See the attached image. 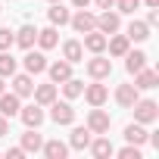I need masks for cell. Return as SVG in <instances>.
Here are the masks:
<instances>
[{"mask_svg":"<svg viewBox=\"0 0 159 159\" xmlns=\"http://www.w3.org/2000/svg\"><path fill=\"white\" fill-rule=\"evenodd\" d=\"M134 100H137V88H134V84H119V88H116V103H119V106L131 109Z\"/></svg>","mask_w":159,"mask_h":159,"instance_id":"cell-14","label":"cell"},{"mask_svg":"<svg viewBox=\"0 0 159 159\" xmlns=\"http://www.w3.org/2000/svg\"><path fill=\"white\" fill-rule=\"evenodd\" d=\"M69 25H72L78 34H88V31H94V28H97V16H94V13H88V10H78L75 16H69Z\"/></svg>","mask_w":159,"mask_h":159,"instance_id":"cell-4","label":"cell"},{"mask_svg":"<svg viewBox=\"0 0 159 159\" xmlns=\"http://www.w3.org/2000/svg\"><path fill=\"white\" fill-rule=\"evenodd\" d=\"M94 3H97L100 10H112V7H116V0H94Z\"/></svg>","mask_w":159,"mask_h":159,"instance_id":"cell-37","label":"cell"},{"mask_svg":"<svg viewBox=\"0 0 159 159\" xmlns=\"http://www.w3.org/2000/svg\"><path fill=\"white\" fill-rule=\"evenodd\" d=\"M3 134H10V119L0 116V137H3Z\"/></svg>","mask_w":159,"mask_h":159,"instance_id":"cell-36","label":"cell"},{"mask_svg":"<svg viewBox=\"0 0 159 159\" xmlns=\"http://www.w3.org/2000/svg\"><path fill=\"white\" fill-rule=\"evenodd\" d=\"M0 10H3V7H0Z\"/></svg>","mask_w":159,"mask_h":159,"instance_id":"cell-42","label":"cell"},{"mask_svg":"<svg viewBox=\"0 0 159 159\" xmlns=\"http://www.w3.org/2000/svg\"><path fill=\"white\" fill-rule=\"evenodd\" d=\"M88 75L94 78V81H103V78H109V75H112V59L94 53V59H88Z\"/></svg>","mask_w":159,"mask_h":159,"instance_id":"cell-2","label":"cell"},{"mask_svg":"<svg viewBox=\"0 0 159 159\" xmlns=\"http://www.w3.org/2000/svg\"><path fill=\"white\" fill-rule=\"evenodd\" d=\"M134 122H140V125H150V122H156L159 119V106H156V100H134Z\"/></svg>","mask_w":159,"mask_h":159,"instance_id":"cell-1","label":"cell"},{"mask_svg":"<svg viewBox=\"0 0 159 159\" xmlns=\"http://www.w3.org/2000/svg\"><path fill=\"white\" fill-rule=\"evenodd\" d=\"M72 3H75V7H78V10H84V7H88V3H91V0H72Z\"/></svg>","mask_w":159,"mask_h":159,"instance_id":"cell-39","label":"cell"},{"mask_svg":"<svg viewBox=\"0 0 159 159\" xmlns=\"http://www.w3.org/2000/svg\"><path fill=\"white\" fill-rule=\"evenodd\" d=\"M16 72V59H13V53L10 50H0V78H10Z\"/></svg>","mask_w":159,"mask_h":159,"instance_id":"cell-29","label":"cell"},{"mask_svg":"<svg viewBox=\"0 0 159 159\" xmlns=\"http://www.w3.org/2000/svg\"><path fill=\"white\" fill-rule=\"evenodd\" d=\"M125 140H128V143H137V147H143V143L150 140V134H147V128H143L140 122H131V125L125 128Z\"/></svg>","mask_w":159,"mask_h":159,"instance_id":"cell-15","label":"cell"},{"mask_svg":"<svg viewBox=\"0 0 159 159\" xmlns=\"http://www.w3.org/2000/svg\"><path fill=\"white\" fill-rule=\"evenodd\" d=\"M0 94H3V78H0Z\"/></svg>","mask_w":159,"mask_h":159,"instance_id":"cell-40","label":"cell"},{"mask_svg":"<svg viewBox=\"0 0 159 159\" xmlns=\"http://www.w3.org/2000/svg\"><path fill=\"white\" fill-rule=\"evenodd\" d=\"M81 91H84V81H78V78H69V81H62V94H66L69 100L81 97Z\"/></svg>","mask_w":159,"mask_h":159,"instance_id":"cell-30","label":"cell"},{"mask_svg":"<svg viewBox=\"0 0 159 159\" xmlns=\"http://www.w3.org/2000/svg\"><path fill=\"white\" fill-rule=\"evenodd\" d=\"M47 3H62V0H47Z\"/></svg>","mask_w":159,"mask_h":159,"instance_id":"cell-41","label":"cell"},{"mask_svg":"<svg viewBox=\"0 0 159 159\" xmlns=\"http://www.w3.org/2000/svg\"><path fill=\"white\" fill-rule=\"evenodd\" d=\"M25 156V150L22 147H13V150H7V159H22Z\"/></svg>","mask_w":159,"mask_h":159,"instance_id":"cell-34","label":"cell"},{"mask_svg":"<svg viewBox=\"0 0 159 159\" xmlns=\"http://www.w3.org/2000/svg\"><path fill=\"white\" fill-rule=\"evenodd\" d=\"M19 119L25 122V128H41V125H44V109H41L38 103L22 106V109H19Z\"/></svg>","mask_w":159,"mask_h":159,"instance_id":"cell-7","label":"cell"},{"mask_svg":"<svg viewBox=\"0 0 159 159\" xmlns=\"http://www.w3.org/2000/svg\"><path fill=\"white\" fill-rule=\"evenodd\" d=\"M41 150H44V156H47V159H66L69 143H62V140H47Z\"/></svg>","mask_w":159,"mask_h":159,"instance_id":"cell-25","label":"cell"},{"mask_svg":"<svg viewBox=\"0 0 159 159\" xmlns=\"http://www.w3.org/2000/svg\"><path fill=\"white\" fill-rule=\"evenodd\" d=\"M122 28V16L119 13H112V10H103L100 16H97V31H103L106 38L112 34V31H119Z\"/></svg>","mask_w":159,"mask_h":159,"instance_id":"cell-5","label":"cell"},{"mask_svg":"<svg viewBox=\"0 0 159 159\" xmlns=\"http://www.w3.org/2000/svg\"><path fill=\"white\" fill-rule=\"evenodd\" d=\"M10 78H13V94H16L19 100H22V97H28V94L34 91V84H31V75H28V72H25V75H16V72H13Z\"/></svg>","mask_w":159,"mask_h":159,"instance_id":"cell-13","label":"cell"},{"mask_svg":"<svg viewBox=\"0 0 159 159\" xmlns=\"http://www.w3.org/2000/svg\"><path fill=\"white\" fill-rule=\"evenodd\" d=\"M116 7H119V13H134L140 7V0H116Z\"/></svg>","mask_w":159,"mask_h":159,"instance_id":"cell-33","label":"cell"},{"mask_svg":"<svg viewBox=\"0 0 159 159\" xmlns=\"http://www.w3.org/2000/svg\"><path fill=\"white\" fill-rule=\"evenodd\" d=\"M106 47H109V53H112V56H125V53H128V47H131V41H128L125 34H116V31H112V34L106 38Z\"/></svg>","mask_w":159,"mask_h":159,"instance_id":"cell-19","label":"cell"},{"mask_svg":"<svg viewBox=\"0 0 159 159\" xmlns=\"http://www.w3.org/2000/svg\"><path fill=\"white\" fill-rule=\"evenodd\" d=\"M34 41H38V28H34V25H22V28L16 31V44H19L22 50H31Z\"/></svg>","mask_w":159,"mask_h":159,"instance_id":"cell-17","label":"cell"},{"mask_svg":"<svg viewBox=\"0 0 159 159\" xmlns=\"http://www.w3.org/2000/svg\"><path fill=\"white\" fill-rule=\"evenodd\" d=\"M69 10L62 7V3H50V10H47V19H50V25H69Z\"/></svg>","mask_w":159,"mask_h":159,"instance_id":"cell-23","label":"cell"},{"mask_svg":"<svg viewBox=\"0 0 159 159\" xmlns=\"http://www.w3.org/2000/svg\"><path fill=\"white\" fill-rule=\"evenodd\" d=\"M140 3H147L150 10H159V0H140Z\"/></svg>","mask_w":159,"mask_h":159,"instance_id":"cell-38","label":"cell"},{"mask_svg":"<svg viewBox=\"0 0 159 159\" xmlns=\"http://www.w3.org/2000/svg\"><path fill=\"white\" fill-rule=\"evenodd\" d=\"M143 66H147V53H143V50H134V53L128 50V53H125V69H128L131 75H134V72H140Z\"/></svg>","mask_w":159,"mask_h":159,"instance_id":"cell-24","label":"cell"},{"mask_svg":"<svg viewBox=\"0 0 159 159\" xmlns=\"http://www.w3.org/2000/svg\"><path fill=\"white\" fill-rule=\"evenodd\" d=\"M81 47H88L91 53H103V50H106V34L94 28V31H88V34H84V44H81Z\"/></svg>","mask_w":159,"mask_h":159,"instance_id":"cell-18","label":"cell"},{"mask_svg":"<svg viewBox=\"0 0 159 159\" xmlns=\"http://www.w3.org/2000/svg\"><path fill=\"white\" fill-rule=\"evenodd\" d=\"M19 109H22V103H19V97L16 94H0V116H7V119H16L19 116Z\"/></svg>","mask_w":159,"mask_h":159,"instance_id":"cell-11","label":"cell"},{"mask_svg":"<svg viewBox=\"0 0 159 159\" xmlns=\"http://www.w3.org/2000/svg\"><path fill=\"white\" fill-rule=\"evenodd\" d=\"M143 22H147V25H156V22H159V10H150V13H147V19H143Z\"/></svg>","mask_w":159,"mask_h":159,"instance_id":"cell-35","label":"cell"},{"mask_svg":"<svg viewBox=\"0 0 159 159\" xmlns=\"http://www.w3.org/2000/svg\"><path fill=\"white\" fill-rule=\"evenodd\" d=\"M22 62H25V72H28V75H41V72H47V56H44V53L28 50Z\"/></svg>","mask_w":159,"mask_h":159,"instance_id":"cell-8","label":"cell"},{"mask_svg":"<svg viewBox=\"0 0 159 159\" xmlns=\"http://www.w3.org/2000/svg\"><path fill=\"white\" fill-rule=\"evenodd\" d=\"M16 44V31H10V28H0V50H10Z\"/></svg>","mask_w":159,"mask_h":159,"instance_id":"cell-31","label":"cell"},{"mask_svg":"<svg viewBox=\"0 0 159 159\" xmlns=\"http://www.w3.org/2000/svg\"><path fill=\"white\" fill-rule=\"evenodd\" d=\"M81 94H84V100H88L91 106H103V103L109 100V91H106L103 84H84Z\"/></svg>","mask_w":159,"mask_h":159,"instance_id":"cell-9","label":"cell"},{"mask_svg":"<svg viewBox=\"0 0 159 159\" xmlns=\"http://www.w3.org/2000/svg\"><path fill=\"white\" fill-rule=\"evenodd\" d=\"M88 143H91V128H88V125L72 131V140H69L72 150H88Z\"/></svg>","mask_w":159,"mask_h":159,"instance_id":"cell-26","label":"cell"},{"mask_svg":"<svg viewBox=\"0 0 159 159\" xmlns=\"http://www.w3.org/2000/svg\"><path fill=\"white\" fill-rule=\"evenodd\" d=\"M109 125H112V119H109V112H103L100 106H94V109L88 112V128H91V134H106Z\"/></svg>","mask_w":159,"mask_h":159,"instance_id":"cell-3","label":"cell"},{"mask_svg":"<svg viewBox=\"0 0 159 159\" xmlns=\"http://www.w3.org/2000/svg\"><path fill=\"white\" fill-rule=\"evenodd\" d=\"M156 84H159V75H156L153 69L143 66L140 72H134V88H137V91H150V88H156Z\"/></svg>","mask_w":159,"mask_h":159,"instance_id":"cell-10","label":"cell"},{"mask_svg":"<svg viewBox=\"0 0 159 159\" xmlns=\"http://www.w3.org/2000/svg\"><path fill=\"white\" fill-rule=\"evenodd\" d=\"M125 38H128V41H137V44H140V41H147V38H150V25H147V22H137V19H134V22L128 25V34H125Z\"/></svg>","mask_w":159,"mask_h":159,"instance_id":"cell-27","label":"cell"},{"mask_svg":"<svg viewBox=\"0 0 159 159\" xmlns=\"http://www.w3.org/2000/svg\"><path fill=\"white\" fill-rule=\"evenodd\" d=\"M119 156H122V159H140V147H137V143H128L125 150H119Z\"/></svg>","mask_w":159,"mask_h":159,"instance_id":"cell-32","label":"cell"},{"mask_svg":"<svg viewBox=\"0 0 159 159\" xmlns=\"http://www.w3.org/2000/svg\"><path fill=\"white\" fill-rule=\"evenodd\" d=\"M38 44H41V50H53V47L59 44L56 28H53V25H50V28H41V31H38Z\"/></svg>","mask_w":159,"mask_h":159,"instance_id":"cell-28","label":"cell"},{"mask_svg":"<svg viewBox=\"0 0 159 159\" xmlns=\"http://www.w3.org/2000/svg\"><path fill=\"white\" fill-rule=\"evenodd\" d=\"M41 147H44V137L38 134V128H28V131L22 134V150H25V153H38Z\"/></svg>","mask_w":159,"mask_h":159,"instance_id":"cell-22","label":"cell"},{"mask_svg":"<svg viewBox=\"0 0 159 159\" xmlns=\"http://www.w3.org/2000/svg\"><path fill=\"white\" fill-rule=\"evenodd\" d=\"M47 72H50V81L53 84H62V81H69L72 78V62H53V66H47Z\"/></svg>","mask_w":159,"mask_h":159,"instance_id":"cell-12","label":"cell"},{"mask_svg":"<svg viewBox=\"0 0 159 159\" xmlns=\"http://www.w3.org/2000/svg\"><path fill=\"white\" fill-rule=\"evenodd\" d=\"M88 150H91V153H94L97 159H106V156H112V153H116V147L109 143V137H97V140L91 137V143H88Z\"/></svg>","mask_w":159,"mask_h":159,"instance_id":"cell-21","label":"cell"},{"mask_svg":"<svg viewBox=\"0 0 159 159\" xmlns=\"http://www.w3.org/2000/svg\"><path fill=\"white\" fill-rule=\"evenodd\" d=\"M62 59L72 62V66L81 62V59H84V47H81V41H66V44H62Z\"/></svg>","mask_w":159,"mask_h":159,"instance_id":"cell-16","label":"cell"},{"mask_svg":"<svg viewBox=\"0 0 159 159\" xmlns=\"http://www.w3.org/2000/svg\"><path fill=\"white\" fill-rule=\"evenodd\" d=\"M50 119L56 122V125H72L75 122V109H72V103H50Z\"/></svg>","mask_w":159,"mask_h":159,"instance_id":"cell-6","label":"cell"},{"mask_svg":"<svg viewBox=\"0 0 159 159\" xmlns=\"http://www.w3.org/2000/svg\"><path fill=\"white\" fill-rule=\"evenodd\" d=\"M31 94H34V103L38 106H50L56 100V84H38Z\"/></svg>","mask_w":159,"mask_h":159,"instance_id":"cell-20","label":"cell"}]
</instances>
